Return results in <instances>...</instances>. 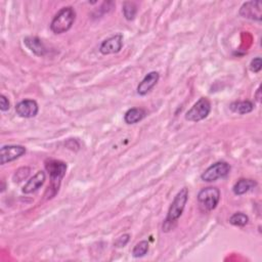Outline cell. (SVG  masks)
<instances>
[{"mask_svg":"<svg viewBox=\"0 0 262 262\" xmlns=\"http://www.w3.org/2000/svg\"><path fill=\"white\" fill-rule=\"evenodd\" d=\"M9 108H10V102H9L8 98L4 94H1L0 95V110L2 112H6Z\"/></svg>","mask_w":262,"mask_h":262,"instance_id":"cell-23","label":"cell"},{"mask_svg":"<svg viewBox=\"0 0 262 262\" xmlns=\"http://www.w3.org/2000/svg\"><path fill=\"white\" fill-rule=\"evenodd\" d=\"M26 151V147L19 144L3 145L0 148V163L1 165H5L6 163L12 162L24 156Z\"/></svg>","mask_w":262,"mask_h":262,"instance_id":"cell-7","label":"cell"},{"mask_svg":"<svg viewBox=\"0 0 262 262\" xmlns=\"http://www.w3.org/2000/svg\"><path fill=\"white\" fill-rule=\"evenodd\" d=\"M221 192L216 186H208L201 189L198 193L199 208L203 212H211L219 204Z\"/></svg>","mask_w":262,"mask_h":262,"instance_id":"cell-4","label":"cell"},{"mask_svg":"<svg viewBox=\"0 0 262 262\" xmlns=\"http://www.w3.org/2000/svg\"><path fill=\"white\" fill-rule=\"evenodd\" d=\"M229 108L231 112L238 115H246L254 110V103L251 100H238L230 103Z\"/></svg>","mask_w":262,"mask_h":262,"instance_id":"cell-16","label":"cell"},{"mask_svg":"<svg viewBox=\"0 0 262 262\" xmlns=\"http://www.w3.org/2000/svg\"><path fill=\"white\" fill-rule=\"evenodd\" d=\"M25 46L37 56H44L46 54V47L42 40L36 36H28L24 39Z\"/></svg>","mask_w":262,"mask_h":262,"instance_id":"cell-13","label":"cell"},{"mask_svg":"<svg viewBox=\"0 0 262 262\" xmlns=\"http://www.w3.org/2000/svg\"><path fill=\"white\" fill-rule=\"evenodd\" d=\"M262 3L261 1H247L243 3L239 8V15L256 21H261L262 17Z\"/></svg>","mask_w":262,"mask_h":262,"instance_id":"cell-8","label":"cell"},{"mask_svg":"<svg viewBox=\"0 0 262 262\" xmlns=\"http://www.w3.org/2000/svg\"><path fill=\"white\" fill-rule=\"evenodd\" d=\"M262 69V60L261 57L257 56L255 58H253L250 62V70L253 73H259Z\"/></svg>","mask_w":262,"mask_h":262,"instance_id":"cell-21","label":"cell"},{"mask_svg":"<svg viewBox=\"0 0 262 262\" xmlns=\"http://www.w3.org/2000/svg\"><path fill=\"white\" fill-rule=\"evenodd\" d=\"M148 248H149V244L147 241H145V239L140 241L132 249V256L134 258H141L147 254Z\"/></svg>","mask_w":262,"mask_h":262,"instance_id":"cell-19","label":"cell"},{"mask_svg":"<svg viewBox=\"0 0 262 262\" xmlns=\"http://www.w3.org/2000/svg\"><path fill=\"white\" fill-rule=\"evenodd\" d=\"M230 172V165L225 161H218L209 166L202 174L201 179L205 182H213L226 177Z\"/></svg>","mask_w":262,"mask_h":262,"instance_id":"cell-6","label":"cell"},{"mask_svg":"<svg viewBox=\"0 0 262 262\" xmlns=\"http://www.w3.org/2000/svg\"><path fill=\"white\" fill-rule=\"evenodd\" d=\"M256 99L260 102L261 101V87H258V89H257V92H256Z\"/></svg>","mask_w":262,"mask_h":262,"instance_id":"cell-24","label":"cell"},{"mask_svg":"<svg viewBox=\"0 0 262 262\" xmlns=\"http://www.w3.org/2000/svg\"><path fill=\"white\" fill-rule=\"evenodd\" d=\"M187 201H188V188L182 187L174 196V200L172 201L168 209L167 216L163 223V231L168 232L175 227L178 219L181 217L184 211Z\"/></svg>","mask_w":262,"mask_h":262,"instance_id":"cell-1","label":"cell"},{"mask_svg":"<svg viewBox=\"0 0 262 262\" xmlns=\"http://www.w3.org/2000/svg\"><path fill=\"white\" fill-rule=\"evenodd\" d=\"M123 47V35L116 34L105 40H103L99 46V51L103 55L114 54L121 51Z\"/></svg>","mask_w":262,"mask_h":262,"instance_id":"cell-10","label":"cell"},{"mask_svg":"<svg viewBox=\"0 0 262 262\" xmlns=\"http://www.w3.org/2000/svg\"><path fill=\"white\" fill-rule=\"evenodd\" d=\"M39 105L34 99H24L16 103L15 113L18 117L25 119H31L38 115Z\"/></svg>","mask_w":262,"mask_h":262,"instance_id":"cell-9","label":"cell"},{"mask_svg":"<svg viewBox=\"0 0 262 262\" xmlns=\"http://www.w3.org/2000/svg\"><path fill=\"white\" fill-rule=\"evenodd\" d=\"M129 239H130V234L129 233L122 234L119 237H117V239L114 243V246L116 248H123V247H125L128 244Z\"/></svg>","mask_w":262,"mask_h":262,"instance_id":"cell-22","label":"cell"},{"mask_svg":"<svg viewBox=\"0 0 262 262\" xmlns=\"http://www.w3.org/2000/svg\"><path fill=\"white\" fill-rule=\"evenodd\" d=\"M249 217L243 212H236L229 217V223L233 226L244 227L248 224Z\"/></svg>","mask_w":262,"mask_h":262,"instance_id":"cell-18","label":"cell"},{"mask_svg":"<svg viewBox=\"0 0 262 262\" xmlns=\"http://www.w3.org/2000/svg\"><path fill=\"white\" fill-rule=\"evenodd\" d=\"M29 173H30V168H27V167L19 168L17 171H15V173L13 175V179H14V181L20 182L21 180L27 178Z\"/></svg>","mask_w":262,"mask_h":262,"instance_id":"cell-20","label":"cell"},{"mask_svg":"<svg viewBox=\"0 0 262 262\" xmlns=\"http://www.w3.org/2000/svg\"><path fill=\"white\" fill-rule=\"evenodd\" d=\"M76 20V11L72 6H64L57 11L50 23V30L54 34L68 32Z\"/></svg>","mask_w":262,"mask_h":262,"instance_id":"cell-3","label":"cell"},{"mask_svg":"<svg viewBox=\"0 0 262 262\" xmlns=\"http://www.w3.org/2000/svg\"><path fill=\"white\" fill-rule=\"evenodd\" d=\"M45 169L50 177V184L47 189V199L53 198L57 192L61 184V180L66 175L68 166L67 163L59 160H47L45 161Z\"/></svg>","mask_w":262,"mask_h":262,"instance_id":"cell-2","label":"cell"},{"mask_svg":"<svg viewBox=\"0 0 262 262\" xmlns=\"http://www.w3.org/2000/svg\"><path fill=\"white\" fill-rule=\"evenodd\" d=\"M146 116V111L142 107H131L124 114V121L128 125H133L141 120H143Z\"/></svg>","mask_w":262,"mask_h":262,"instance_id":"cell-15","label":"cell"},{"mask_svg":"<svg viewBox=\"0 0 262 262\" xmlns=\"http://www.w3.org/2000/svg\"><path fill=\"white\" fill-rule=\"evenodd\" d=\"M159 79H160V74L157 71H151L147 73L137 86V89H136L137 94L140 96L146 95L157 85V83L159 82Z\"/></svg>","mask_w":262,"mask_h":262,"instance_id":"cell-11","label":"cell"},{"mask_svg":"<svg viewBox=\"0 0 262 262\" xmlns=\"http://www.w3.org/2000/svg\"><path fill=\"white\" fill-rule=\"evenodd\" d=\"M211 113V102L207 97H201L185 114V120L200 122L206 119Z\"/></svg>","mask_w":262,"mask_h":262,"instance_id":"cell-5","label":"cell"},{"mask_svg":"<svg viewBox=\"0 0 262 262\" xmlns=\"http://www.w3.org/2000/svg\"><path fill=\"white\" fill-rule=\"evenodd\" d=\"M122 11L127 20H133L137 13V5L134 2L126 1L123 3Z\"/></svg>","mask_w":262,"mask_h":262,"instance_id":"cell-17","label":"cell"},{"mask_svg":"<svg viewBox=\"0 0 262 262\" xmlns=\"http://www.w3.org/2000/svg\"><path fill=\"white\" fill-rule=\"evenodd\" d=\"M45 179H46V175H45V172L44 171H38L33 177H31L27 183L24 185L23 187V192L26 193V194H29V193H33L35 191H37L45 182Z\"/></svg>","mask_w":262,"mask_h":262,"instance_id":"cell-12","label":"cell"},{"mask_svg":"<svg viewBox=\"0 0 262 262\" xmlns=\"http://www.w3.org/2000/svg\"><path fill=\"white\" fill-rule=\"evenodd\" d=\"M256 186H257L256 180L251 178H241L234 183L232 187V191L235 195H243L248 191L252 190L253 188H255Z\"/></svg>","mask_w":262,"mask_h":262,"instance_id":"cell-14","label":"cell"}]
</instances>
